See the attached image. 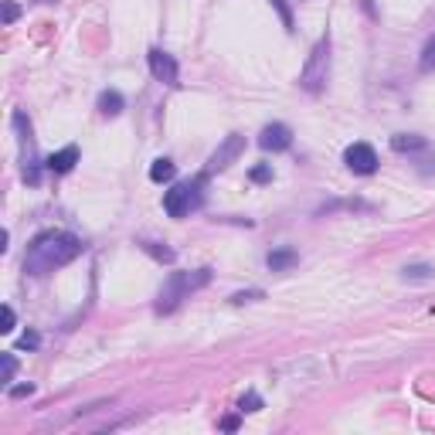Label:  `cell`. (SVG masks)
Listing matches in <instances>:
<instances>
[{
    "instance_id": "obj_10",
    "label": "cell",
    "mask_w": 435,
    "mask_h": 435,
    "mask_svg": "<svg viewBox=\"0 0 435 435\" xmlns=\"http://www.w3.org/2000/svg\"><path fill=\"white\" fill-rule=\"evenodd\" d=\"M269 269L272 272H283V269H289V265H296V252H289V248H279V252H269Z\"/></svg>"
},
{
    "instance_id": "obj_6",
    "label": "cell",
    "mask_w": 435,
    "mask_h": 435,
    "mask_svg": "<svg viewBox=\"0 0 435 435\" xmlns=\"http://www.w3.org/2000/svg\"><path fill=\"white\" fill-rule=\"evenodd\" d=\"M344 160H347V167L354 170V174H374V170H377V153L370 150L368 143H354V147H347Z\"/></svg>"
},
{
    "instance_id": "obj_16",
    "label": "cell",
    "mask_w": 435,
    "mask_h": 435,
    "mask_svg": "<svg viewBox=\"0 0 435 435\" xmlns=\"http://www.w3.org/2000/svg\"><path fill=\"white\" fill-rule=\"evenodd\" d=\"M435 68V38L425 44V51H422V72H432Z\"/></svg>"
},
{
    "instance_id": "obj_5",
    "label": "cell",
    "mask_w": 435,
    "mask_h": 435,
    "mask_svg": "<svg viewBox=\"0 0 435 435\" xmlns=\"http://www.w3.org/2000/svg\"><path fill=\"white\" fill-rule=\"evenodd\" d=\"M241 150H245V136L232 133V136H228V140L221 143V150L211 153V160H208V170H204V174L211 177L215 170H225V167H228L232 160H239V153H241Z\"/></svg>"
},
{
    "instance_id": "obj_8",
    "label": "cell",
    "mask_w": 435,
    "mask_h": 435,
    "mask_svg": "<svg viewBox=\"0 0 435 435\" xmlns=\"http://www.w3.org/2000/svg\"><path fill=\"white\" fill-rule=\"evenodd\" d=\"M289 143H293V130L289 126H283V123H272V126H265L259 136V147L262 150H272V153H279V150H289Z\"/></svg>"
},
{
    "instance_id": "obj_24",
    "label": "cell",
    "mask_w": 435,
    "mask_h": 435,
    "mask_svg": "<svg viewBox=\"0 0 435 435\" xmlns=\"http://www.w3.org/2000/svg\"><path fill=\"white\" fill-rule=\"evenodd\" d=\"M255 296H262V293H235L232 300H235V303H248V300H255Z\"/></svg>"
},
{
    "instance_id": "obj_13",
    "label": "cell",
    "mask_w": 435,
    "mask_h": 435,
    "mask_svg": "<svg viewBox=\"0 0 435 435\" xmlns=\"http://www.w3.org/2000/svg\"><path fill=\"white\" fill-rule=\"evenodd\" d=\"M392 147L398 153H405V150H422V147H425V140H422V136H405V133H401V136H394L392 140Z\"/></svg>"
},
{
    "instance_id": "obj_17",
    "label": "cell",
    "mask_w": 435,
    "mask_h": 435,
    "mask_svg": "<svg viewBox=\"0 0 435 435\" xmlns=\"http://www.w3.org/2000/svg\"><path fill=\"white\" fill-rule=\"evenodd\" d=\"M405 279H432V269L429 265H412V269H405Z\"/></svg>"
},
{
    "instance_id": "obj_20",
    "label": "cell",
    "mask_w": 435,
    "mask_h": 435,
    "mask_svg": "<svg viewBox=\"0 0 435 435\" xmlns=\"http://www.w3.org/2000/svg\"><path fill=\"white\" fill-rule=\"evenodd\" d=\"M18 14H21L18 4H4V24H14L18 21Z\"/></svg>"
},
{
    "instance_id": "obj_19",
    "label": "cell",
    "mask_w": 435,
    "mask_h": 435,
    "mask_svg": "<svg viewBox=\"0 0 435 435\" xmlns=\"http://www.w3.org/2000/svg\"><path fill=\"white\" fill-rule=\"evenodd\" d=\"M143 248H147V252H153L156 259H163V262H174V252H170V248H153L150 241H143Z\"/></svg>"
},
{
    "instance_id": "obj_25",
    "label": "cell",
    "mask_w": 435,
    "mask_h": 435,
    "mask_svg": "<svg viewBox=\"0 0 435 435\" xmlns=\"http://www.w3.org/2000/svg\"><path fill=\"white\" fill-rule=\"evenodd\" d=\"M31 392H34L31 384H18V388H11V394H14V398H24V394H31Z\"/></svg>"
},
{
    "instance_id": "obj_9",
    "label": "cell",
    "mask_w": 435,
    "mask_h": 435,
    "mask_svg": "<svg viewBox=\"0 0 435 435\" xmlns=\"http://www.w3.org/2000/svg\"><path fill=\"white\" fill-rule=\"evenodd\" d=\"M75 163H79V147H65V150L48 156V170H51V174H68Z\"/></svg>"
},
{
    "instance_id": "obj_23",
    "label": "cell",
    "mask_w": 435,
    "mask_h": 435,
    "mask_svg": "<svg viewBox=\"0 0 435 435\" xmlns=\"http://www.w3.org/2000/svg\"><path fill=\"white\" fill-rule=\"evenodd\" d=\"M38 344H41V337H38V333H24V337H21V347L24 350H34Z\"/></svg>"
},
{
    "instance_id": "obj_3",
    "label": "cell",
    "mask_w": 435,
    "mask_h": 435,
    "mask_svg": "<svg viewBox=\"0 0 435 435\" xmlns=\"http://www.w3.org/2000/svg\"><path fill=\"white\" fill-rule=\"evenodd\" d=\"M204 180H208V174H201L197 180H187V184H177V187H170L167 191V197H163V208H167V215L170 218H184L191 215L197 204L204 201Z\"/></svg>"
},
{
    "instance_id": "obj_14",
    "label": "cell",
    "mask_w": 435,
    "mask_h": 435,
    "mask_svg": "<svg viewBox=\"0 0 435 435\" xmlns=\"http://www.w3.org/2000/svg\"><path fill=\"white\" fill-rule=\"evenodd\" d=\"M239 408H241V412H259V408H262V398H259L255 392H248V394H245V398L239 401Z\"/></svg>"
},
{
    "instance_id": "obj_1",
    "label": "cell",
    "mask_w": 435,
    "mask_h": 435,
    "mask_svg": "<svg viewBox=\"0 0 435 435\" xmlns=\"http://www.w3.org/2000/svg\"><path fill=\"white\" fill-rule=\"evenodd\" d=\"M82 252V241L68 232H41L38 239L27 245V255H24V269L31 276H44V272H55L58 265L72 262Z\"/></svg>"
},
{
    "instance_id": "obj_15",
    "label": "cell",
    "mask_w": 435,
    "mask_h": 435,
    "mask_svg": "<svg viewBox=\"0 0 435 435\" xmlns=\"http://www.w3.org/2000/svg\"><path fill=\"white\" fill-rule=\"evenodd\" d=\"M14 370H18L14 354H4V374H0V381H4V384H7V381H14Z\"/></svg>"
},
{
    "instance_id": "obj_18",
    "label": "cell",
    "mask_w": 435,
    "mask_h": 435,
    "mask_svg": "<svg viewBox=\"0 0 435 435\" xmlns=\"http://www.w3.org/2000/svg\"><path fill=\"white\" fill-rule=\"evenodd\" d=\"M272 7L279 11V18H283L286 31H293V14H289V7H286V0H272Z\"/></svg>"
},
{
    "instance_id": "obj_7",
    "label": "cell",
    "mask_w": 435,
    "mask_h": 435,
    "mask_svg": "<svg viewBox=\"0 0 435 435\" xmlns=\"http://www.w3.org/2000/svg\"><path fill=\"white\" fill-rule=\"evenodd\" d=\"M147 58H150V72H153L156 82H163V86H177V62L170 58V55H163L160 48H153Z\"/></svg>"
},
{
    "instance_id": "obj_11",
    "label": "cell",
    "mask_w": 435,
    "mask_h": 435,
    "mask_svg": "<svg viewBox=\"0 0 435 435\" xmlns=\"http://www.w3.org/2000/svg\"><path fill=\"white\" fill-rule=\"evenodd\" d=\"M99 109H102L106 116H119V112H123V95H119V92H112V88L102 92V95H99Z\"/></svg>"
},
{
    "instance_id": "obj_4",
    "label": "cell",
    "mask_w": 435,
    "mask_h": 435,
    "mask_svg": "<svg viewBox=\"0 0 435 435\" xmlns=\"http://www.w3.org/2000/svg\"><path fill=\"white\" fill-rule=\"evenodd\" d=\"M326 72H330V41H320L316 48H313V55H309V62H306L303 75H300V86L306 88V92H320L326 82Z\"/></svg>"
},
{
    "instance_id": "obj_12",
    "label": "cell",
    "mask_w": 435,
    "mask_h": 435,
    "mask_svg": "<svg viewBox=\"0 0 435 435\" xmlns=\"http://www.w3.org/2000/svg\"><path fill=\"white\" fill-rule=\"evenodd\" d=\"M174 174H177V167L170 163V160H153L150 177L156 180V184H163V180H174Z\"/></svg>"
},
{
    "instance_id": "obj_22",
    "label": "cell",
    "mask_w": 435,
    "mask_h": 435,
    "mask_svg": "<svg viewBox=\"0 0 435 435\" xmlns=\"http://www.w3.org/2000/svg\"><path fill=\"white\" fill-rule=\"evenodd\" d=\"M11 330H14V309L4 306V326H0V333H11Z\"/></svg>"
},
{
    "instance_id": "obj_21",
    "label": "cell",
    "mask_w": 435,
    "mask_h": 435,
    "mask_svg": "<svg viewBox=\"0 0 435 435\" xmlns=\"http://www.w3.org/2000/svg\"><path fill=\"white\" fill-rule=\"evenodd\" d=\"M252 180H255V184H265V180H272V167H255V170H252Z\"/></svg>"
},
{
    "instance_id": "obj_2",
    "label": "cell",
    "mask_w": 435,
    "mask_h": 435,
    "mask_svg": "<svg viewBox=\"0 0 435 435\" xmlns=\"http://www.w3.org/2000/svg\"><path fill=\"white\" fill-rule=\"evenodd\" d=\"M211 283V272L208 269H197V272H174L170 283L160 289V303H156V313H170L187 293H194L201 286Z\"/></svg>"
},
{
    "instance_id": "obj_26",
    "label": "cell",
    "mask_w": 435,
    "mask_h": 435,
    "mask_svg": "<svg viewBox=\"0 0 435 435\" xmlns=\"http://www.w3.org/2000/svg\"><path fill=\"white\" fill-rule=\"evenodd\" d=\"M221 429H228V432H235V429H239V418H235V415H228V418L221 422Z\"/></svg>"
}]
</instances>
